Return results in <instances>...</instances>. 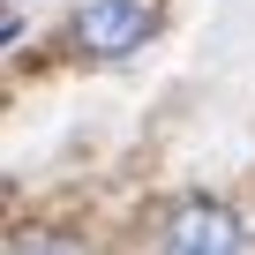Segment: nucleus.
<instances>
[{"label": "nucleus", "instance_id": "f257e3e1", "mask_svg": "<svg viewBox=\"0 0 255 255\" xmlns=\"http://www.w3.org/2000/svg\"><path fill=\"white\" fill-rule=\"evenodd\" d=\"M150 30H158V8H150V0H83V8H75V45L90 60L135 53Z\"/></svg>", "mask_w": 255, "mask_h": 255}, {"label": "nucleus", "instance_id": "f03ea898", "mask_svg": "<svg viewBox=\"0 0 255 255\" xmlns=\"http://www.w3.org/2000/svg\"><path fill=\"white\" fill-rule=\"evenodd\" d=\"M165 248H173V255H240V248H248V225H240L233 203L188 195V203H173V218H165Z\"/></svg>", "mask_w": 255, "mask_h": 255}, {"label": "nucleus", "instance_id": "7ed1b4c3", "mask_svg": "<svg viewBox=\"0 0 255 255\" xmlns=\"http://www.w3.org/2000/svg\"><path fill=\"white\" fill-rule=\"evenodd\" d=\"M15 255H83L75 240H53V233H30V240H15Z\"/></svg>", "mask_w": 255, "mask_h": 255}]
</instances>
